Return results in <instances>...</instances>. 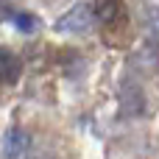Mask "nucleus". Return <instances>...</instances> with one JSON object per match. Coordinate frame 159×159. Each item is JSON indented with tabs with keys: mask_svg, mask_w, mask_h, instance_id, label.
<instances>
[{
	"mask_svg": "<svg viewBox=\"0 0 159 159\" xmlns=\"http://www.w3.org/2000/svg\"><path fill=\"white\" fill-rule=\"evenodd\" d=\"M95 22V11L87 6V3H78L73 6L64 17L56 20V31H67V34H81V31H89Z\"/></svg>",
	"mask_w": 159,
	"mask_h": 159,
	"instance_id": "nucleus-1",
	"label": "nucleus"
},
{
	"mask_svg": "<svg viewBox=\"0 0 159 159\" xmlns=\"http://www.w3.org/2000/svg\"><path fill=\"white\" fill-rule=\"evenodd\" d=\"M22 75V61L14 50L0 48V84H17Z\"/></svg>",
	"mask_w": 159,
	"mask_h": 159,
	"instance_id": "nucleus-2",
	"label": "nucleus"
},
{
	"mask_svg": "<svg viewBox=\"0 0 159 159\" xmlns=\"http://www.w3.org/2000/svg\"><path fill=\"white\" fill-rule=\"evenodd\" d=\"M28 134L22 129H8V134L3 137V159H20L28 148Z\"/></svg>",
	"mask_w": 159,
	"mask_h": 159,
	"instance_id": "nucleus-3",
	"label": "nucleus"
},
{
	"mask_svg": "<svg viewBox=\"0 0 159 159\" xmlns=\"http://www.w3.org/2000/svg\"><path fill=\"white\" fill-rule=\"evenodd\" d=\"M92 11H95V17L103 25H115L126 14V6H123V0H95L92 3Z\"/></svg>",
	"mask_w": 159,
	"mask_h": 159,
	"instance_id": "nucleus-4",
	"label": "nucleus"
},
{
	"mask_svg": "<svg viewBox=\"0 0 159 159\" xmlns=\"http://www.w3.org/2000/svg\"><path fill=\"white\" fill-rule=\"evenodd\" d=\"M123 106H129V112H140V106H143V95H140L137 87H131V98L123 95Z\"/></svg>",
	"mask_w": 159,
	"mask_h": 159,
	"instance_id": "nucleus-5",
	"label": "nucleus"
},
{
	"mask_svg": "<svg viewBox=\"0 0 159 159\" xmlns=\"http://www.w3.org/2000/svg\"><path fill=\"white\" fill-rule=\"evenodd\" d=\"M14 25H17V28H22V31H31V28H34V20H31V17H25V14H20V17H14Z\"/></svg>",
	"mask_w": 159,
	"mask_h": 159,
	"instance_id": "nucleus-6",
	"label": "nucleus"
}]
</instances>
